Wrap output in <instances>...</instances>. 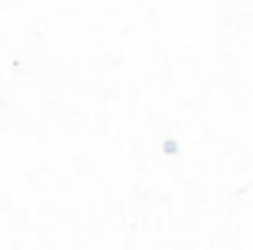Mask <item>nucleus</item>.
Segmentation results:
<instances>
[]
</instances>
